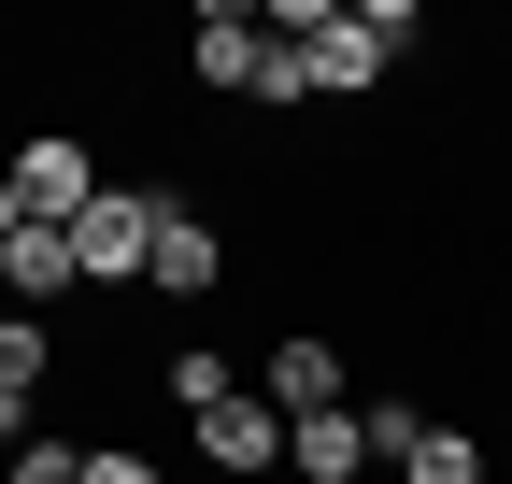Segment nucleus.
I'll use <instances>...</instances> for the list:
<instances>
[{
    "mask_svg": "<svg viewBox=\"0 0 512 484\" xmlns=\"http://www.w3.org/2000/svg\"><path fill=\"white\" fill-rule=\"evenodd\" d=\"M157 214H171L157 186H100V200L72 214V271H86V285H143V271H157Z\"/></svg>",
    "mask_w": 512,
    "mask_h": 484,
    "instance_id": "nucleus-1",
    "label": "nucleus"
},
{
    "mask_svg": "<svg viewBox=\"0 0 512 484\" xmlns=\"http://www.w3.org/2000/svg\"><path fill=\"white\" fill-rule=\"evenodd\" d=\"M15 200H29V228H72V214L100 200V157H86L72 129H43V143H15Z\"/></svg>",
    "mask_w": 512,
    "mask_h": 484,
    "instance_id": "nucleus-2",
    "label": "nucleus"
},
{
    "mask_svg": "<svg viewBox=\"0 0 512 484\" xmlns=\"http://www.w3.org/2000/svg\"><path fill=\"white\" fill-rule=\"evenodd\" d=\"M256 399H271L285 428H299V413H342L356 385H342V356L313 342V328H285V342H271V371H256Z\"/></svg>",
    "mask_w": 512,
    "mask_h": 484,
    "instance_id": "nucleus-3",
    "label": "nucleus"
},
{
    "mask_svg": "<svg viewBox=\"0 0 512 484\" xmlns=\"http://www.w3.org/2000/svg\"><path fill=\"white\" fill-rule=\"evenodd\" d=\"M143 285H157V299H214V285H228L214 214H185V200H171V214H157V271H143Z\"/></svg>",
    "mask_w": 512,
    "mask_h": 484,
    "instance_id": "nucleus-4",
    "label": "nucleus"
},
{
    "mask_svg": "<svg viewBox=\"0 0 512 484\" xmlns=\"http://www.w3.org/2000/svg\"><path fill=\"white\" fill-rule=\"evenodd\" d=\"M200 456H214V470H242V484H256V470H285V413L256 399V385H242V399H214V413H200Z\"/></svg>",
    "mask_w": 512,
    "mask_h": 484,
    "instance_id": "nucleus-5",
    "label": "nucleus"
},
{
    "mask_svg": "<svg viewBox=\"0 0 512 484\" xmlns=\"http://www.w3.org/2000/svg\"><path fill=\"white\" fill-rule=\"evenodd\" d=\"M285 470H299V484H356V470H370V413H356V399H342V413H299V428H285Z\"/></svg>",
    "mask_w": 512,
    "mask_h": 484,
    "instance_id": "nucleus-6",
    "label": "nucleus"
},
{
    "mask_svg": "<svg viewBox=\"0 0 512 484\" xmlns=\"http://www.w3.org/2000/svg\"><path fill=\"white\" fill-rule=\"evenodd\" d=\"M86 271H72V228H15L0 242V299H15V314H43V299H72Z\"/></svg>",
    "mask_w": 512,
    "mask_h": 484,
    "instance_id": "nucleus-7",
    "label": "nucleus"
},
{
    "mask_svg": "<svg viewBox=\"0 0 512 484\" xmlns=\"http://www.w3.org/2000/svg\"><path fill=\"white\" fill-rule=\"evenodd\" d=\"M185 57H200V86H242V100H256V72H271V15H200Z\"/></svg>",
    "mask_w": 512,
    "mask_h": 484,
    "instance_id": "nucleus-8",
    "label": "nucleus"
},
{
    "mask_svg": "<svg viewBox=\"0 0 512 484\" xmlns=\"http://www.w3.org/2000/svg\"><path fill=\"white\" fill-rule=\"evenodd\" d=\"M43 371H57V342H43V314H0V413H15V442H43V428H29V399H43Z\"/></svg>",
    "mask_w": 512,
    "mask_h": 484,
    "instance_id": "nucleus-9",
    "label": "nucleus"
},
{
    "mask_svg": "<svg viewBox=\"0 0 512 484\" xmlns=\"http://www.w3.org/2000/svg\"><path fill=\"white\" fill-rule=\"evenodd\" d=\"M399 484H484V442H470V428H413Z\"/></svg>",
    "mask_w": 512,
    "mask_h": 484,
    "instance_id": "nucleus-10",
    "label": "nucleus"
},
{
    "mask_svg": "<svg viewBox=\"0 0 512 484\" xmlns=\"http://www.w3.org/2000/svg\"><path fill=\"white\" fill-rule=\"evenodd\" d=\"M157 399H185V413H214V399H242V371H228V356H214V342H185V356H171V371H157Z\"/></svg>",
    "mask_w": 512,
    "mask_h": 484,
    "instance_id": "nucleus-11",
    "label": "nucleus"
},
{
    "mask_svg": "<svg viewBox=\"0 0 512 484\" xmlns=\"http://www.w3.org/2000/svg\"><path fill=\"white\" fill-rule=\"evenodd\" d=\"M0 484H86V442L43 428V442H15V470H0Z\"/></svg>",
    "mask_w": 512,
    "mask_h": 484,
    "instance_id": "nucleus-12",
    "label": "nucleus"
},
{
    "mask_svg": "<svg viewBox=\"0 0 512 484\" xmlns=\"http://www.w3.org/2000/svg\"><path fill=\"white\" fill-rule=\"evenodd\" d=\"M256 100H271V114H299V100H313V57H299V43H271V72H256Z\"/></svg>",
    "mask_w": 512,
    "mask_h": 484,
    "instance_id": "nucleus-13",
    "label": "nucleus"
},
{
    "mask_svg": "<svg viewBox=\"0 0 512 484\" xmlns=\"http://www.w3.org/2000/svg\"><path fill=\"white\" fill-rule=\"evenodd\" d=\"M86 484H157V456H128V442H100V456H86Z\"/></svg>",
    "mask_w": 512,
    "mask_h": 484,
    "instance_id": "nucleus-14",
    "label": "nucleus"
},
{
    "mask_svg": "<svg viewBox=\"0 0 512 484\" xmlns=\"http://www.w3.org/2000/svg\"><path fill=\"white\" fill-rule=\"evenodd\" d=\"M15 228H29V200H15V171H0V242H15Z\"/></svg>",
    "mask_w": 512,
    "mask_h": 484,
    "instance_id": "nucleus-15",
    "label": "nucleus"
}]
</instances>
